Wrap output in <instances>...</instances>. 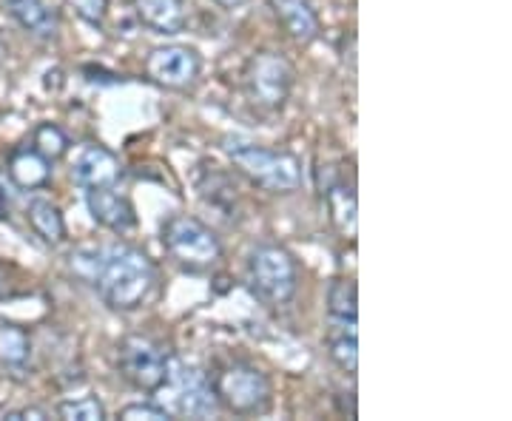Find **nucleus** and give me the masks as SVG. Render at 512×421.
Returning <instances> with one entry per match:
<instances>
[{
  "mask_svg": "<svg viewBox=\"0 0 512 421\" xmlns=\"http://www.w3.org/2000/svg\"><path fill=\"white\" fill-rule=\"evenodd\" d=\"M328 313L342 322L356 328V316H359V291L353 279H333L328 288Z\"/></svg>",
  "mask_w": 512,
  "mask_h": 421,
  "instance_id": "6ab92c4d",
  "label": "nucleus"
},
{
  "mask_svg": "<svg viewBox=\"0 0 512 421\" xmlns=\"http://www.w3.org/2000/svg\"><path fill=\"white\" fill-rule=\"evenodd\" d=\"M32 148H35L37 154H43L49 163H57V160H63L72 151V140L55 123H40L32 131Z\"/></svg>",
  "mask_w": 512,
  "mask_h": 421,
  "instance_id": "aec40b11",
  "label": "nucleus"
},
{
  "mask_svg": "<svg viewBox=\"0 0 512 421\" xmlns=\"http://www.w3.org/2000/svg\"><path fill=\"white\" fill-rule=\"evenodd\" d=\"M322 200L328 208L330 225L342 234L345 239L356 237L359 231V202H356V191L342 180H333L322 188Z\"/></svg>",
  "mask_w": 512,
  "mask_h": 421,
  "instance_id": "2eb2a0df",
  "label": "nucleus"
},
{
  "mask_svg": "<svg viewBox=\"0 0 512 421\" xmlns=\"http://www.w3.org/2000/svg\"><path fill=\"white\" fill-rule=\"evenodd\" d=\"M72 180L83 191L86 188H106V185H120L123 180V165L120 157L111 148L100 143H80L74 148L72 157Z\"/></svg>",
  "mask_w": 512,
  "mask_h": 421,
  "instance_id": "9d476101",
  "label": "nucleus"
},
{
  "mask_svg": "<svg viewBox=\"0 0 512 421\" xmlns=\"http://www.w3.org/2000/svg\"><path fill=\"white\" fill-rule=\"evenodd\" d=\"M26 222L32 225L37 237L43 239L46 245H63L66 237H69V228H66V220H63V211L57 208L55 202L49 200H32L26 205Z\"/></svg>",
  "mask_w": 512,
  "mask_h": 421,
  "instance_id": "f3484780",
  "label": "nucleus"
},
{
  "mask_svg": "<svg viewBox=\"0 0 512 421\" xmlns=\"http://www.w3.org/2000/svg\"><path fill=\"white\" fill-rule=\"evenodd\" d=\"M222 148L239 174H245L251 183L265 188L268 194H293L302 188V180H305L302 160L291 151L265 148L248 140H225Z\"/></svg>",
  "mask_w": 512,
  "mask_h": 421,
  "instance_id": "f03ea898",
  "label": "nucleus"
},
{
  "mask_svg": "<svg viewBox=\"0 0 512 421\" xmlns=\"http://www.w3.org/2000/svg\"><path fill=\"white\" fill-rule=\"evenodd\" d=\"M32 362V336L20 325L0 322V367L26 370Z\"/></svg>",
  "mask_w": 512,
  "mask_h": 421,
  "instance_id": "a211bd4d",
  "label": "nucleus"
},
{
  "mask_svg": "<svg viewBox=\"0 0 512 421\" xmlns=\"http://www.w3.org/2000/svg\"><path fill=\"white\" fill-rule=\"evenodd\" d=\"M6 217H9V208H6V194L0 188V220H6Z\"/></svg>",
  "mask_w": 512,
  "mask_h": 421,
  "instance_id": "bb28decb",
  "label": "nucleus"
},
{
  "mask_svg": "<svg viewBox=\"0 0 512 421\" xmlns=\"http://www.w3.org/2000/svg\"><path fill=\"white\" fill-rule=\"evenodd\" d=\"M282 29L302 46H311L322 35V20L311 0H268Z\"/></svg>",
  "mask_w": 512,
  "mask_h": 421,
  "instance_id": "ddd939ff",
  "label": "nucleus"
},
{
  "mask_svg": "<svg viewBox=\"0 0 512 421\" xmlns=\"http://www.w3.org/2000/svg\"><path fill=\"white\" fill-rule=\"evenodd\" d=\"M146 77L165 92H188L197 86L202 74V55L194 46L165 43L151 49L143 63Z\"/></svg>",
  "mask_w": 512,
  "mask_h": 421,
  "instance_id": "6e6552de",
  "label": "nucleus"
},
{
  "mask_svg": "<svg viewBox=\"0 0 512 421\" xmlns=\"http://www.w3.org/2000/svg\"><path fill=\"white\" fill-rule=\"evenodd\" d=\"M217 6H222V9H228V12H234V9H239V6H245V0H214Z\"/></svg>",
  "mask_w": 512,
  "mask_h": 421,
  "instance_id": "a878e982",
  "label": "nucleus"
},
{
  "mask_svg": "<svg viewBox=\"0 0 512 421\" xmlns=\"http://www.w3.org/2000/svg\"><path fill=\"white\" fill-rule=\"evenodd\" d=\"M74 6V15L86 20L89 26H103L109 18V0H69Z\"/></svg>",
  "mask_w": 512,
  "mask_h": 421,
  "instance_id": "b1692460",
  "label": "nucleus"
},
{
  "mask_svg": "<svg viewBox=\"0 0 512 421\" xmlns=\"http://www.w3.org/2000/svg\"><path fill=\"white\" fill-rule=\"evenodd\" d=\"M171 356L151 336L128 333L117 345V367L120 376L140 393H157L168 385Z\"/></svg>",
  "mask_w": 512,
  "mask_h": 421,
  "instance_id": "0eeeda50",
  "label": "nucleus"
},
{
  "mask_svg": "<svg viewBox=\"0 0 512 421\" xmlns=\"http://www.w3.org/2000/svg\"><path fill=\"white\" fill-rule=\"evenodd\" d=\"M134 15L154 35H180L188 26V0H134Z\"/></svg>",
  "mask_w": 512,
  "mask_h": 421,
  "instance_id": "4468645a",
  "label": "nucleus"
},
{
  "mask_svg": "<svg viewBox=\"0 0 512 421\" xmlns=\"http://www.w3.org/2000/svg\"><path fill=\"white\" fill-rule=\"evenodd\" d=\"M9 180L20 191H40L52 183V163L32 146H20L9 154Z\"/></svg>",
  "mask_w": 512,
  "mask_h": 421,
  "instance_id": "dca6fc26",
  "label": "nucleus"
},
{
  "mask_svg": "<svg viewBox=\"0 0 512 421\" xmlns=\"http://www.w3.org/2000/svg\"><path fill=\"white\" fill-rule=\"evenodd\" d=\"M328 356L333 365L339 367L342 373L356 376L359 370V342H356V333H342V336H333L328 342Z\"/></svg>",
  "mask_w": 512,
  "mask_h": 421,
  "instance_id": "4be33fe9",
  "label": "nucleus"
},
{
  "mask_svg": "<svg viewBox=\"0 0 512 421\" xmlns=\"http://www.w3.org/2000/svg\"><path fill=\"white\" fill-rule=\"evenodd\" d=\"M157 279V265L146 251L134 245H109L97 248L89 285L111 311L131 313L154 296Z\"/></svg>",
  "mask_w": 512,
  "mask_h": 421,
  "instance_id": "f257e3e1",
  "label": "nucleus"
},
{
  "mask_svg": "<svg viewBox=\"0 0 512 421\" xmlns=\"http://www.w3.org/2000/svg\"><path fill=\"white\" fill-rule=\"evenodd\" d=\"M248 288L268 308H282L293 302L299 291L296 257L279 242H262L248 257Z\"/></svg>",
  "mask_w": 512,
  "mask_h": 421,
  "instance_id": "7ed1b4c3",
  "label": "nucleus"
},
{
  "mask_svg": "<svg viewBox=\"0 0 512 421\" xmlns=\"http://www.w3.org/2000/svg\"><path fill=\"white\" fill-rule=\"evenodd\" d=\"M242 83H245V94L254 106L274 114V111L285 109L291 100L293 86H296V69L282 52L265 49V52L248 57Z\"/></svg>",
  "mask_w": 512,
  "mask_h": 421,
  "instance_id": "423d86ee",
  "label": "nucleus"
},
{
  "mask_svg": "<svg viewBox=\"0 0 512 421\" xmlns=\"http://www.w3.org/2000/svg\"><path fill=\"white\" fill-rule=\"evenodd\" d=\"M123 421H171V410L157 402H131L120 410Z\"/></svg>",
  "mask_w": 512,
  "mask_h": 421,
  "instance_id": "5701e85b",
  "label": "nucleus"
},
{
  "mask_svg": "<svg viewBox=\"0 0 512 421\" xmlns=\"http://www.w3.org/2000/svg\"><path fill=\"white\" fill-rule=\"evenodd\" d=\"M86 205L89 214L97 225H103L106 231L114 234H126L137 225V211L134 202L128 200L126 194L117 191V185H106V188H86Z\"/></svg>",
  "mask_w": 512,
  "mask_h": 421,
  "instance_id": "9b49d317",
  "label": "nucleus"
},
{
  "mask_svg": "<svg viewBox=\"0 0 512 421\" xmlns=\"http://www.w3.org/2000/svg\"><path fill=\"white\" fill-rule=\"evenodd\" d=\"M3 419H9V421H46L49 419V413L46 410H40V407H20V410H9Z\"/></svg>",
  "mask_w": 512,
  "mask_h": 421,
  "instance_id": "393cba45",
  "label": "nucleus"
},
{
  "mask_svg": "<svg viewBox=\"0 0 512 421\" xmlns=\"http://www.w3.org/2000/svg\"><path fill=\"white\" fill-rule=\"evenodd\" d=\"M163 245L168 257L188 274H208L222 259V242L214 228L188 214H177L165 222Z\"/></svg>",
  "mask_w": 512,
  "mask_h": 421,
  "instance_id": "20e7f679",
  "label": "nucleus"
},
{
  "mask_svg": "<svg viewBox=\"0 0 512 421\" xmlns=\"http://www.w3.org/2000/svg\"><path fill=\"white\" fill-rule=\"evenodd\" d=\"M57 416L63 421H106L109 410L97 396H83V399H66L57 404Z\"/></svg>",
  "mask_w": 512,
  "mask_h": 421,
  "instance_id": "412c9836",
  "label": "nucleus"
},
{
  "mask_svg": "<svg viewBox=\"0 0 512 421\" xmlns=\"http://www.w3.org/2000/svg\"><path fill=\"white\" fill-rule=\"evenodd\" d=\"M217 402L234 416H262L271 410L274 385L268 373L248 362H228L211 379Z\"/></svg>",
  "mask_w": 512,
  "mask_h": 421,
  "instance_id": "39448f33",
  "label": "nucleus"
},
{
  "mask_svg": "<svg viewBox=\"0 0 512 421\" xmlns=\"http://www.w3.org/2000/svg\"><path fill=\"white\" fill-rule=\"evenodd\" d=\"M168 385L174 387V413H180L185 419H211V416L220 413L214 385L197 367H188L183 362H177V359H171Z\"/></svg>",
  "mask_w": 512,
  "mask_h": 421,
  "instance_id": "1a4fd4ad",
  "label": "nucleus"
},
{
  "mask_svg": "<svg viewBox=\"0 0 512 421\" xmlns=\"http://www.w3.org/2000/svg\"><path fill=\"white\" fill-rule=\"evenodd\" d=\"M3 9L26 35L37 40H57L60 35V12L49 0H3Z\"/></svg>",
  "mask_w": 512,
  "mask_h": 421,
  "instance_id": "f8f14e48",
  "label": "nucleus"
}]
</instances>
